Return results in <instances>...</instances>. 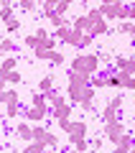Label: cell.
<instances>
[{
  "label": "cell",
  "instance_id": "obj_1",
  "mask_svg": "<svg viewBox=\"0 0 135 153\" xmlns=\"http://www.w3.org/2000/svg\"><path fill=\"white\" fill-rule=\"evenodd\" d=\"M89 79L92 76L89 74H82V71H74V69H69V100L74 105H79V100H82V92H84V87L89 84Z\"/></svg>",
  "mask_w": 135,
  "mask_h": 153
},
{
  "label": "cell",
  "instance_id": "obj_2",
  "mask_svg": "<svg viewBox=\"0 0 135 153\" xmlns=\"http://www.w3.org/2000/svg\"><path fill=\"white\" fill-rule=\"evenodd\" d=\"M71 69L92 76V74H97V71H99V56L97 54H79L74 61H71Z\"/></svg>",
  "mask_w": 135,
  "mask_h": 153
},
{
  "label": "cell",
  "instance_id": "obj_3",
  "mask_svg": "<svg viewBox=\"0 0 135 153\" xmlns=\"http://www.w3.org/2000/svg\"><path fill=\"white\" fill-rule=\"evenodd\" d=\"M99 10L107 21H130V8L125 3H102Z\"/></svg>",
  "mask_w": 135,
  "mask_h": 153
},
{
  "label": "cell",
  "instance_id": "obj_4",
  "mask_svg": "<svg viewBox=\"0 0 135 153\" xmlns=\"http://www.w3.org/2000/svg\"><path fill=\"white\" fill-rule=\"evenodd\" d=\"M125 125H122V120H117V123H107V125H105V138H107L110 143H117L120 138L125 135Z\"/></svg>",
  "mask_w": 135,
  "mask_h": 153
},
{
  "label": "cell",
  "instance_id": "obj_5",
  "mask_svg": "<svg viewBox=\"0 0 135 153\" xmlns=\"http://www.w3.org/2000/svg\"><path fill=\"white\" fill-rule=\"evenodd\" d=\"M115 69L125 74H135V56H115Z\"/></svg>",
  "mask_w": 135,
  "mask_h": 153
},
{
  "label": "cell",
  "instance_id": "obj_6",
  "mask_svg": "<svg viewBox=\"0 0 135 153\" xmlns=\"http://www.w3.org/2000/svg\"><path fill=\"white\" fill-rule=\"evenodd\" d=\"M71 107H74V102H61V105H56L54 110H51V115H54V120L59 123V120H69L71 117Z\"/></svg>",
  "mask_w": 135,
  "mask_h": 153
},
{
  "label": "cell",
  "instance_id": "obj_7",
  "mask_svg": "<svg viewBox=\"0 0 135 153\" xmlns=\"http://www.w3.org/2000/svg\"><path fill=\"white\" fill-rule=\"evenodd\" d=\"M46 115H51V110H41V107H28V110H23V117H26L28 123H41Z\"/></svg>",
  "mask_w": 135,
  "mask_h": 153
},
{
  "label": "cell",
  "instance_id": "obj_8",
  "mask_svg": "<svg viewBox=\"0 0 135 153\" xmlns=\"http://www.w3.org/2000/svg\"><path fill=\"white\" fill-rule=\"evenodd\" d=\"M92 26H94V23H92V18L87 16V13H84V16H76L74 23H71V28L79 31V33H89V31H92Z\"/></svg>",
  "mask_w": 135,
  "mask_h": 153
},
{
  "label": "cell",
  "instance_id": "obj_9",
  "mask_svg": "<svg viewBox=\"0 0 135 153\" xmlns=\"http://www.w3.org/2000/svg\"><path fill=\"white\" fill-rule=\"evenodd\" d=\"M133 143H135V138L130 135V133H125V135L115 143V153H130L133 151Z\"/></svg>",
  "mask_w": 135,
  "mask_h": 153
},
{
  "label": "cell",
  "instance_id": "obj_10",
  "mask_svg": "<svg viewBox=\"0 0 135 153\" xmlns=\"http://www.w3.org/2000/svg\"><path fill=\"white\" fill-rule=\"evenodd\" d=\"M16 135L21 138V140L31 143V140H33V128L28 125V123H18V125H16Z\"/></svg>",
  "mask_w": 135,
  "mask_h": 153
},
{
  "label": "cell",
  "instance_id": "obj_11",
  "mask_svg": "<svg viewBox=\"0 0 135 153\" xmlns=\"http://www.w3.org/2000/svg\"><path fill=\"white\" fill-rule=\"evenodd\" d=\"M102 120H105V125H107V123H117L120 120V110L105 105V107H102Z\"/></svg>",
  "mask_w": 135,
  "mask_h": 153
},
{
  "label": "cell",
  "instance_id": "obj_12",
  "mask_svg": "<svg viewBox=\"0 0 135 153\" xmlns=\"http://www.w3.org/2000/svg\"><path fill=\"white\" fill-rule=\"evenodd\" d=\"M18 61H21V59H18L16 54H8V56H3V61H0V71H13V69L18 66Z\"/></svg>",
  "mask_w": 135,
  "mask_h": 153
},
{
  "label": "cell",
  "instance_id": "obj_13",
  "mask_svg": "<svg viewBox=\"0 0 135 153\" xmlns=\"http://www.w3.org/2000/svg\"><path fill=\"white\" fill-rule=\"evenodd\" d=\"M43 94H46V102H49L51 107H56V105H61V102H64V94H61L56 87H54V89H49V92H43Z\"/></svg>",
  "mask_w": 135,
  "mask_h": 153
},
{
  "label": "cell",
  "instance_id": "obj_14",
  "mask_svg": "<svg viewBox=\"0 0 135 153\" xmlns=\"http://www.w3.org/2000/svg\"><path fill=\"white\" fill-rule=\"evenodd\" d=\"M89 33H92L94 38H97V36H105V33H110V23H107V18H102V21H97V23L92 26V31H89Z\"/></svg>",
  "mask_w": 135,
  "mask_h": 153
},
{
  "label": "cell",
  "instance_id": "obj_15",
  "mask_svg": "<svg viewBox=\"0 0 135 153\" xmlns=\"http://www.w3.org/2000/svg\"><path fill=\"white\" fill-rule=\"evenodd\" d=\"M66 44H69V46H84V33H79V31L71 28L69 36H66Z\"/></svg>",
  "mask_w": 135,
  "mask_h": 153
},
{
  "label": "cell",
  "instance_id": "obj_16",
  "mask_svg": "<svg viewBox=\"0 0 135 153\" xmlns=\"http://www.w3.org/2000/svg\"><path fill=\"white\" fill-rule=\"evenodd\" d=\"M31 105L33 107H41V110H49V102H46V94L43 92H33L31 94Z\"/></svg>",
  "mask_w": 135,
  "mask_h": 153
},
{
  "label": "cell",
  "instance_id": "obj_17",
  "mask_svg": "<svg viewBox=\"0 0 135 153\" xmlns=\"http://www.w3.org/2000/svg\"><path fill=\"white\" fill-rule=\"evenodd\" d=\"M54 82H56L54 74H46L41 82H38V92H49V89H54Z\"/></svg>",
  "mask_w": 135,
  "mask_h": 153
},
{
  "label": "cell",
  "instance_id": "obj_18",
  "mask_svg": "<svg viewBox=\"0 0 135 153\" xmlns=\"http://www.w3.org/2000/svg\"><path fill=\"white\" fill-rule=\"evenodd\" d=\"M46 18H49V21H51V26H54V28H61V26H66V23H69V21H66V16H59V13H51V16H46Z\"/></svg>",
  "mask_w": 135,
  "mask_h": 153
},
{
  "label": "cell",
  "instance_id": "obj_19",
  "mask_svg": "<svg viewBox=\"0 0 135 153\" xmlns=\"http://www.w3.org/2000/svg\"><path fill=\"white\" fill-rule=\"evenodd\" d=\"M23 153H46V146L38 143V140H31L26 148H23Z\"/></svg>",
  "mask_w": 135,
  "mask_h": 153
},
{
  "label": "cell",
  "instance_id": "obj_20",
  "mask_svg": "<svg viewBox=\"0 0 135 153\" xmlns=\"http://www.w3.org/2000/svg\"><path fill=\"white\" fill-rule=\"evenodd\" d=\"M18 115H23L21 105H5V117L8 120H13V117H18Z\"/></svg>",
  "mask_w": 135,
  "mask_h": 153
},
{
  "label": "cell",
  "instance_id": "obj_21",
  "mask_svg": "<svg viewBox=\"0 0 135 153\" xmlns=\"http://www.w3.org/2000/svg\"><path fill=\"white\" fill-rule=\"evenodd\" d=\"M33 54H36L38 61H51V49H43V46H38V49H33Z\"/></svg>",
  "mask_w": 135,
  "mask_h": 153
},
{
  "label": "cell",
  "instance_id": "obj_22",
  "mask_svg": "<svg viewBox=\"0 0 135 153\" xmlns=\"http://www.w3.org/2000/svg\"><path fill=\"white\" fill-rule=\"evenodd\" d=\"M82 102H94V87L92 84H87L84 87V92H82V100H79V105Z\"/></svg>",
  "mask_w": 135,
  "mask_h": 153
},
{
  "label": "cell",
  "instance_id": "obj_23",
  "mask_svg": "<svg viewBox=\"0 0 135 153\" xmlns=\"http://www.w3.org/2000/svg\"><path fill=\"white\" fill-rule=\"evenodd\" d=\"M5 105H21V97L16 89H5Z\"/></svg>",
  "mask_w": 135,
  "mask_h": 153
},
{
  "label": "cell",
  "instance_id": "obj_24",
  "mask_svg": "<svg viewBox=\"0 0 135 153\" xmlns=\"http://www.w3.org/2000/svg\"><path fill=\"white\" fill-rule=\"evenodd\" d=\"M5 82H8V84H21V82H23V79H21V71H18V69L8 71V74H5Z\"/></svg>",
  "mask_w": 135,
  "mask_h": 153
},
{
  "label": "cell",
  "instance_id": "obj_25",
  "mask_svg": "<svg viewBox=\"0 0 135 153\" xmlns=\"http://www.w3.org/2000/svg\"><path fill=\"white\" fill-rule=\"evenodd\" d=\"M0 51H3V54H13V51H16V44H13L10 38H3V41H0Z\"/></svg>",
  "mask_w": 135,
  "mask_h": 153
},
{
  "label": "cell",
  "instance_id": "obj_26",
  "mask_svg": "<svg viewBox=\"0 0 135 153\" xmlns=\"http://www.w3.org/2000/svg\"><path fill=\"white\" fill-rule=\"evenodd\" d=\"M97 56H99V64H102V66H110V64L115 61V56L110 54V51H99Z\"/></svg>",
  "mask_w": 135,
  "mask_h": 153
},
{
  "label": "cell",
  "instance_id": "obj_27",
  "mask_svg": "<svg viewBox=\"0 0 135 153\" xmlns=\"http://www.w3.org/2000/svg\"><path fill=\"white\" fill-rule=\"evenodd\" d=\"M18 8L26 10V13H31V10H36V0H18Z\"/></svg>",
  "mask_w": 135,
  "mask_h": 153
},
{
  "label": "cell",
  "instance_id": "obj_28",
  "mask_svg": "<svg viewBox=\"0 0 135 153\" xmlns=\"http://www.w3.org/2000/svg\"><path fill=\"white\" fill-rule=\"evenodd\" d=\"M87 16L92 18V23H97V21H102V10H99V8H89V10H87Z\"/></svg>",
  "mask_w": 135,
  "mask_h": 153
},
{
  "label": "cell",
  "instance_id": "obj_29",
  "mask_svg": "<svg viewBox=\"0 0 135 153\" xmlns=\"http://www.w3.org/2000/svg\"><path fill=\"white\" fill-rule=\"evenodd\" d=\"M102 138H105V130H102V135H97V138H92V140H89V148H92V151H99V148L105 146Z\"/></svg>",
  "mask_w": 135,
  "mask_h": 153
},
{
  "label": "cell",
  "instance_id": "obj_30",
  "mask_svg": "<svg viewBox=\"0 0 135 153\" xmlns=\"http://www.w3.org/2000/svg\"><path fill=\"white\" fill-rule=\"evenodd\" d=\"M133 31V21H120L117 23V33H130Z\"/></svg>",
  "mask_w": 135,
  "mask_h": 153
},
{
  "label": "cell",
  "instance_id": "obj_31",
  "mask_svg": "<svg viewBox=\"0 0 135 153\" xmlns=\"http://www.w3.org/2000/svg\"><path fill=\"white\" fill-rule=\"evenodd\" d=\"M23 44H26L28 49H38V44H41V41H38L36 33H33V36H26V38H23Z\"/></svg>",
  "mask_w": 135,
  "mask_h": 153
},
{
  "label": "cell",
  "instance_id": "obj_32",
  "mask_svg": "<svg viewBox=\"0 0 135 153\" xmlns=\"http://www.w3.org/2000/svg\"><path fill=\"white\" fill-rule=\"evenodd\" d=\"M64 54H59V51H51V64H54V66H61V64H64Z\"/></svg>",
  "mask_w": 135,
  "mask_h": 153
},
{
  "label": "cell",
  "instance_id": "obj_33",
  "mask_svg": "<svg viewBox=\"0 0 135 153\" xmlns=\"http://www.w3.org/2000/svg\"><path fill=\"white\" fill-rule=\"evenodd\" d=\"M0 21H13V8H0Z\"/></svg>",
  "mask_w": 135,
  "mask_h": 153
},
{
  "label": "cell",
  "instance_id": "obj_34",
  "mask_svg": "<svg viewBox=\"0 0 135 153\" xmlns=\"http://www.w3.org/2000/svg\"><path fill=\"white\" fill-rule=\"evenodd\" d=\"M69 5H71L69 0H61L59 5H56V13H59V16H66V13H69Z\"/></svg>",
  "mask_w": 135,
  "mask_h": 153
},
{
  "label": "cell",
  "instance_id": "obj_35",
  "mask_svg": "<svg viewBox=\"0 0 135 153\" xmlns=\"http://www.w3.org/2000/svg\"><path fill=\"white\" fill-rule=\"evenodd\" d=\"M43 138H46V128H33V140L43 143Z\"/></svg>",
  "mask_w": 135,
  "mask_h": 153
},
{
  "label": "cell",
  "instance_id": "obj_36",
  "mask_svg": "<svg viewBox=\"0 0 135 153\" xmlns=\"http://www.w3.org/2000/svg\"><path fill=\"white\" fill-rule=\"evenodd\" d=\"M5 28H8V33H16L18 28H21V21H18V18H13V21L5 23Z\"/></svg>",
  "mask_w": 135,
  "mask_h": 153
},
{
  "label": "cell",
  "instance_id": "obj_37",
  "mask_svg": "<svg viewBox=\"0 0 135 153\" xmlns=\"http://www.w3.org/2000/svg\"><path fill=\"white\" fill-rule=\"evenodd\" d=\"M56 125H59L64 133H71V130H74V123H71V120H59Z\"/></svg>",
  "mask_w": 135,
  "mask_h": 153
},
{
  "label": "cell",
  "instance_id": "obj_38",
  "mask_svg": "<svg viewBox=\"0 0 135 153\" xmlns=\"http://www.w3.org/2000/svg\"><path fill=\"white\" fill-rule=\"evenodd\" d=\"M107 105H110V107H115V110H120V107H122V94H115Z\"/></svg>",
  "mask_w": 135,
  "mask_h": 153
},
{
  "label": "cell",
  "instance_id": "obj_39",
  "mask_svg": "<svg viewBox=\"0 0 135 153\" xmlns=\"http://www.w3.org/2000/svg\"><path fill=\"white\" fill-rule=\"evenodd\" d=\"M74 151H79V153L89 151V140H82V143H76V146H74Z\"/></svg>",
  "mask_w": 135,
  "mask_h": 153
},
{
  "label": "cell",
  "instance_id": "obj_40",
  "mask_svg": "<svg viewBox=\"0 0 135 153\" xmlns=\"http://www.w3.org/2000/svg\"><path fill=\"white\" fill-rule=\"evenodd\" d=\"M5 84H8V82H3V79H0V105H5V89H8Z\"/></svg>",
  "mask_w": 135,
  "mask_h": 153
},
{
  "label": "cell",
  "instance_id": "obj_41",
  "mask_svg": "<svg viewBox=\"0 0 135 153\" xmlns=\"http://www.w3.org/2000/svg\"><path fill=\"white\" fill-rule=\"evenodd\" d=\"M36 38H38V41H46V38H49V33L43 31V28H38V31H36Z\"/></svg>",
  "mask_w": 135,
  "mask_h": 153
},
{
  "label": "cell",
  "instance_id": "obj_42",
  "mask_svg": "<svg viewBox=\"0 0 135 153\" xmlns=\"http://www.w3.org/2000/svg\"><path fill=\"white\" fill-rule=\"evenodd\" d=\"M79 107H82V110H84V112H92V110H94V102H82V105H79Z\"/></svg>",
  "mask_w": 135,
  "mask_h": 153
},
{
  "label": "cell",
  "instance_id": "obj_43",
  "mask_svg": "<svg viewBox=\"0 0 135 153\" xmlns=\"http://www.w3.org/2000/svg\"><path fill=\"white\" fill-rule=\"evenodd\" d=\"M125 89H135V74L128 79V87H125Z\"/></svg>",
  "mask_w": 135,
  "mask_h": 153
},
{
  "label": "cell",
  "instance_id": "obj_44",
  "mask_svg": "<svg viewBox=\"0 0 135 153\" xmlns=\"http://www.w3.org/2000/svg\"><path fill=\"white\" fill-rule=\"evenodd\" d=\"M0 8H13V0H0Z\"/></svg>",
  "mask_w": 135,
  "mask_h": 153
},
{
  "label": "cell",
  "instance_id": "obj_45",
  "mask_svg": "<svg viewBox=\"0 0 135 153\" xmlns=\"http://www.w3.org/2000/svg\"><path fill=\"white\" fill-rule=\"evenodd\" d=\"M130 21H135V0H133V5H130Z\"/></svg>",
  "mask_w": 135,
  "mask_h": 153
},
{
  "label": "cell",
  "instance_id": "obj_46",
  "mask_svg": "<svg viewBox=\"0 0 135 153\" xmlns=\"http://www.w3.org/2000/svg\"><path fill=\"white\" fill-rule=\"evenodd\" d=\"M130 36H133V38H135V21H133V31H130Z\"/></svg>",
  "mask_w": 135,
  "mask_h": 153
},
{
  "label": "cell",
  "instance_id": "obj_47",
  "mask_svg": "<svg viewBox=\"0 0 135 153\" xmlns=\"http://www.w3.org/2000/svg\"><path fill=\"white\" fill-rule=\"evenodd\" d=\"M102 3H122V0H102Z\"/></svg>",
  "mask_w": 135,
  "mask_h": 153
},
{
  "label": "cell",
  "instance_id": "obj_48",
  "mask_svg": "<svg viewBox=\"0 0 135 153\" xmlns=\"http://www.w3.org/2000/svg\"><path fill=\"white\" fill-rule=\"evenodd\" d=\"M3 56H5V54H3V51H0V61H3Z\"/></svg>",
  "mask_w": 135,
  "mask_h": 153
},
{
  "label": "cell",
  "instance_id": "obj_49",
  "mask_svg": "<svg viewBox=\"0 0 135 153\" xmlns=\"http://www.w3.org/2000/svg\"><path fill=\"white\" fill-rule=\"evenodd\" d=\"M69 3H76V0H69Z\"/></svg>",
  "mask_w": 135,
  "mask_h": 153
},
{
  "label": "cell",
  "instance_id": "obj_50",
  "mask_svg": "<svg viewBox=\"0 0 135 153\" xmlns=\"http://www.w3.org/2000/svg\"><path fill=\"white\" fill-rule=\"evenodd\" d=\"M36 3H43V0H36Z\"/></svg>",
  "mask_w": 135,
  "mask_h": 153
},
{
  "label": "cell",
  "instance_id": "obj_51",
  "mask_svg": "<svg viewBox=\"0 0 135 153\" xmlns=\"http://www.w3.org/2000/svg\"><path fill=\"white\" fill-rule=\"evenodd\" d=\"M71 153H79V151H71Z\"/></svg>",
  "mask_w": 135,
  "mask_h": 153
},
{
  "label": "cell",
  "instance_id": "obj_52",
  "mask_svg": "<svg viewBox=\"0 0 135 153\" xmlns=\"http://www.w3.org/2000/svg\"><path fill=\"white\" fill-rule=\"evenodd\" d=\"M0 153H3V151H0Z\"/></svg>",
  "mask_w": 135,
  "mask_h": 153
},
{
  "label": "cell",
  "instance_id": "obj_53",
  "mask_svg": "<svg viewBox=\"0 0 135 153\" xmlns=\"http://www.w3.org/2000/svg\"><path fill=\"white\" fill-rule=\"evenodd\" d=\"M112 153H115V151H112Z\"/></svg>",
  "mask_w": 135,
  "mask_h": 153
}]
</instances>
